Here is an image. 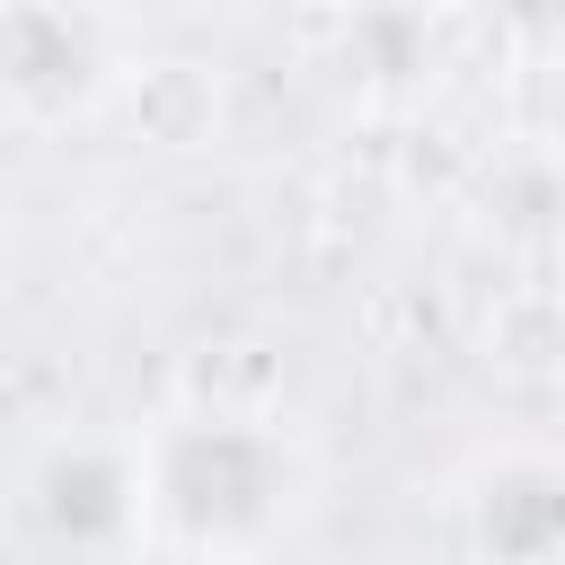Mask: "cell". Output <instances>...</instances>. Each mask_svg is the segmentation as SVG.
<instances>
[{"instance_id": "3", "label": "cell", "mask_w": 565, "mask_h": 565, "mask_svg": "<svg viewBox=\"0 0 565 565\" xmlns=\"http://www.w3.org/2000/svg\"><path fill=\"white\" fill-rule=\"evenodd\" d=\"M26 512H35L44 547L71 556V565H124L132 547H150L132 441H97V433L53 441V450L26 468Z\"/></svg>"}, {"instance_id": "6", "label": "cell", "mask_w": 565, "mask_h": 565, "mask_svg": "<svg viewBox=\"0 0 565 565\" xmlns=\"http://www.w3.org/2000/svg\"><path fill=\"white\" fill-rule=\"evenodd\" d=\"M0 282H9V230H0Z\"/></svg>"}, {"instance_id": "1", "label": "cell", "mask_w": 565, "mask_h": 565, "mask_svg": "<svg viewBox=\"0 0 565 565\" xmlns=\"http://www.w3.org/2000/svg\"><path fill=\"white\" fill-rule=\"evenodd\" d=\"M132 459H141V521L150 539L168 547H194V556H256L291 530L300 512V450L256 424V415H230V406H203V415H168L150 433H132Z\"/></svg>"}, {"instance_id": "5", "label": "cell", "mask_w": 565, "mask_h": 565, "mask_svg": "<svg viewBox=\"0 0 565 565\" xmlns=\"http://www.w3.org/2000/svg\"><path fill=\"white\" fill-rule=\"evenodd\" d=\"M115 106H132L150 141H168V150H194V141H212L221 88H212V71H203V62H132Z\"/></svg>"}, {"instance_id": "2", "label": "cell", "mask_w": 565, "mask_h": 565, "mask_svg": "<svg viewBox=\"0 0 565 565\" xmlns=\"http://www.w3.org/2000/svg\"><path fill=\"white\" fill-rule=\"evenodd\" d=\"M132 53L88 0H0V115L62 132L124 97Z\"/></svg>"}, {"instance_id": "4", "label": "cell", "mask_w": 565, "mask_h": 565, "mask_svg": "<svg viewBox=\"0 0 565 565\" xmlns=\"http://www.w3.org/2000/svg\"><path fill=\"white\" fill-rule=\"evenodd\" d=\"M565 477H556V450L547 441H494L459 494L468 512V539L486 565H547L556 556V521H565Z\"/></svg>"}]
</instances>
